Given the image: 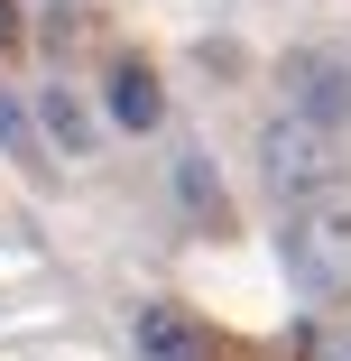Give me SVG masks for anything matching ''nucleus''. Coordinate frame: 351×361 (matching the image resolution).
Masks as SVG:
<instances>
[{
    "label": "nucleus",
    "instance_id": "1",
    "mask_svg": "<svg viewBox=\"0 0 351 361\" xmlns=\"http://www.w3.org/2000/svg\"><path fill=\"white\" fill-rule=\"evenodd\" d=\"M259 167H268V185L287 195V204H305V195H342V185H351V149H342V130L314 121V111H296V102L259 130Z\"/></svg>",
    "mask_w": 351,
    "mask_h": 361
},
{
    "label": "nucleus",
    "instance_id": "2",
    "mask_svg": "<svg viewBox=\"0 0 351 361\" xmlns=\"http://www.w3.org/2000/svg\"><path fill=\"white\" fill-rule=\"evenodd\" d=\"M277 259H287L296 287H342L351 278V204L342 195H305L277 232Z\"/></svg>",
    "mask_w": 351,
    "mask_h": 361
},
{
    "label": "nucleus",
    "instance_id": "3",
    "mask_svg": "<svg viewBox=\"0 0 351 361\" xmlns=\"http://www.w3.org/2000/svg\"><path fill=\"white\" fill-rule=\"evenodd\" d=\"M287 102L342 130V121H351V75H342L333 56H314V47H305V56H287Z\"/></svg>",
    "mask_w": 351,
    "mask_h": 361
},
{
    "label": "nucleus",
    "instance_id": "4",
    "mask_svg": "<svg viewBox=\"0 0 351 361\" xmlns=\"http://www.w3.org/2000/svg\"><path fill=\"white\" fill-rule=\"evenodd\" d=\"M139 352L148 361H203L213 343H203V324L185 306H139Z\"/></svg>",
    "mask_w": 351,
    "mask_h": 361
},
{
    "label": "nucleus",
    "instance_id": "5",
    "mask_svg": "<svg viewBox=\"0 0 351 361\" xmlns=\"http://www.w3.org/2000/svg\"><path fill=\"white\" fill-rule=\"evenodd\" d=\"M158 111H167V93H158L148 65H111V121L120 130H158Z\"/></svg>",
    "mask_w": 351,
    "mask_h": 361
},
{
    "label": "nucleus",
    "instance_id": "6",
    "mask_svg": "<svg viewBox=\"0 0 351 361\" xmlns=\"http://www.w3.org/2000/svg\"><path fill=\"white\" fill-rule=\"evenodd\" d=\"M37 121H46V139H56L65 158H84V149H93V121H84V102H75V93H46V102H37Z\"/></svg>",
    "mask_w": 351,
    "mask_h": 361
},
{
    "label": "nucleus",
    "instance_id": "7",
    "mask_svg": "<svg viewBox=\"0 0 351 361\" xmlns=\"http://www.w3.org/2000/svg\"><path fill=\"white\" fill-rule=\"evenodd\" d=\"M176 185H185V204H194V213H222V185H213V167H203V158H185V167H176Z\"/></svg>",
    "mask_w": 351,
    "mask_h": 361
},
{
    "label": "nucleus",
    "instance_id": "8",
    "mask_svg": "<svg viewBox=\"0 0 351 361\" xmlns=\"http://www.w3.org/2000/svg\"><path fill=\"white\" fill-rule=\"evenodd\" d=\"M0 139H10V149L37 167V139H28V121H19V102H10V93H0Z\"/></svg>",
    "mask_w": 351,
    "mask_h": 361
},
{
    "label": "nucleus",
    "instance_id": "9",
    "mask_svg": "<svg viewBox=\"0 0 351 361\" xmlns=\"http://www.w3.org/2000/svg\"><path fill=\"white\" fill-rule=\"evenodd\" d=\"M324 361H351V324H342V334H324Z\"/></svg>",
    "mask_w": 351,
    "mask_h": 361
}]
</instances>
